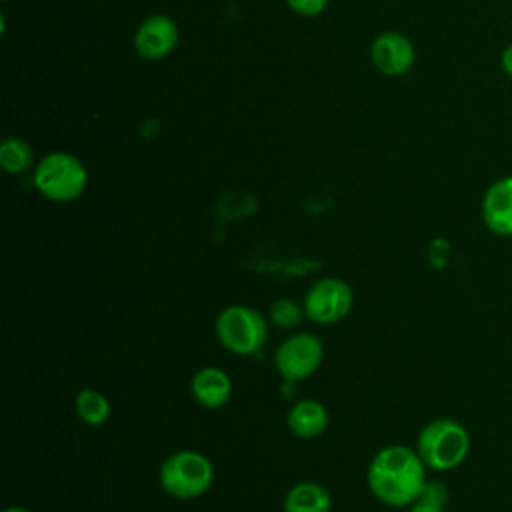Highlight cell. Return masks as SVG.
<instances>
[{"label":"cell","mask_w":512,"mask_h":512,"mask_svg":"<svg viewBox=\"0 0 512 512\" xmlns=\"http://www.w3.org/2000/svg\"><path fill=\"white\" fill-rule=\"evenodd\" d=\"M416 452L434 472L454 470L470 452V434L454 418H434L418 432Z\"/></svg>","instance_id":"cell-2"},{"label":"cell","mask_w":512,"mask_h":512,"mask_svg":"<svg viewBox=\"0 0 512 512\" xmlns=\"http://www.w3.org/2000/svg\"><path fill=\"white\" fill-rule=\"evenodd\" d=\"M306 318L316 324H334L348 316L354 306V292L342 278L316 280L302 300Z\"/></svg>","instance_id":"cell-7"},{"label":"cell","mask_w":512,"mask_h":512,"mask_svg":"<svg viewBox=\"0 0 512 512\" xmlns=\"http://www.w3.org/2000/svg\"><path fill=\"white\" fill-rule=\"evenodd\" d=\"M178 42V28L176 24L162 14H154L144 20L136 32V50L146 60L164 58L174 50Z\"/></svg>","instance_id":"cell-10"},{"label":"cell","mask_w":512,"mask_h":512,"mask_svg":"<svg viewBox=\"0 0 512 512\" xmlns=\"http://www.w3.org/2000/svg\"><path fill=\"white\" fill-rule=\"evenodd\" d=\"M482 222L496 234L510 238L512 236V176H504L488 186L482 196Z\"/></svg>","instance_id":"cell-8"},{"label":"cell","mask_w":512,"mask_h":512,"mask_svg":"<svg viewBox=\"0 0 512 512\" xmlns=\"http://www.w3.org/2000/svg\"><path fill=\"white\" fill-rule=\"evenodd\" d=\"M2 512H32V510H28V508H24V506H8V508H4Z\"/></svg>","instance_id":"cell-20"},{"label":"cell","mask_w":512,"mask_h":512,"mask_svg":"<svg viewBox=\"0 0 512 512\" xmlns=\"http://www.w3.org/2000/svg\"><path fill=\"white\" fill-rule=\"evenodd\" d=\"M426 480V464L416 450L402 444L378 450L366 472L374 498L392 508H408L422 492Z\"/></svg>","instance_id":"cell-1"},{"label":"cell","mask_w":512,"mask_h":512,"mask_svg":"<svg viewBox=\"0 0 512 512\" xmlns=\"http://www.w3.org/2000/svg\"><path fill=\"white\" fill-rule=\"evenodd\" d=\"M218 342L238 356H252L260 352L268 340L266 318L244 304H232L224 308L214 322Z\"/></svg>","instance_id":"cell-4"},{"label":"cell","mask_w":512,"mask_h":512,"mask_svg":"<svg viewBox=\"0 0 512 512\" xmlns=\"http://www.w3.org/2000/svg\"><path fill=\"white\" fill-rule=\"evenodd\" d=\"M500 62H502V68H504V72L512 78V44L502 52V58H500Z\"/></svg>","instance_id":"cell-19"},{"label":"cell","mask_w":512,"mask_h":512,"mask_svg":"<svg viewBox=\"0 0 512 512\" xmlns=\"http://www.w3.org/2000/svg\"><path fill=\"white\" fill-rule=\"evenodd\" d=\"M192 398L208 410L222 408L232 396V380L228 374L216 366H206L194 372L190 380Z\"/></svg>","instance_id":"cell-11"},{"label":"cell","mask_w":512,"mask_h":512,"mask_svg":"<svg viewBox=\"0 0 512 512\" xmlns=\"http://www.w3.org/2000/svg\"><path fill=\"white\" fill-rule=\"evenodd\" d=\"M32 148L22 138H8L0 146V164L8 174H22L32 166Z\"/></svg>","instance_id":"cell-15"},{"label":"cell","mask_w":512,"mask_h":512,"mask_svg":"<svg viewBox=\"0 0 512 512\" xmlns=\"http://www.w3.org/2000/svg\"><path fill=\"white\" fill-rule=\"evenodd\" d=\"M372 62L374 66L388 76H400L408 72L414 64V46L400 32H384L372 44Z\"/></svg>","instance_id":"cell-9"},{"label":"cell","mask_w":512,"mask_h":512,"mask_svg":"<svg viewBox=\"0 0 512 512\" xmlns=\"http://www.w3.org/2000/svg\"><path fill=\"white\" fill-rule=\"evenodd\" d=\"M74 410L78 418L88 426H102L108 422L112 414V406L108 398L94 388H82L74 396Z\"/></svg>","instance_id":"cell-14"},{"label":"cell","mask_w":512,"mask_h":512,"mask_svg":"<svg viewBox=\"0 0 512 512\" xmlns=\"http://www.w3.org/2000/svg\"><path fill=\"white\" fill-rule=\"evenodd\" d=\"M324 360L322 340L312 332H296L280 342L274 352V366L288 382L310 378Z\"/></svg>","instance_id":"cell-6"},{"label":"cell","mask_w":512,"mask_h":512,"mask_svg":"<svg viewBox=\"0 0 512 512\" xmlns=\"http://www.w3.org/2000/svg\"><path fill=\"white\" fill-rule=\"evenodd\" d=\"M284 512H330L332 496L318 482H298L284 496Z\"/></svg>","instance_id":"cell-13"},{"label":"cell","mask_w":512,"mask_h":512,"mask_svg":"<svg viewBox=\"0 0 512 512\" xmlns=\"http://www.w3.org/2000/svg\"><path fill=\"white\" fill-rule=\"evenodd\" d=\"M160 486L178 500H190L206 494L214 480L212 462L196 450H178L164 458L158 472Z\"/></svg>","instance_id":"cell-3"},{"label":"cell","mask_w":512,"mask_h":512,"mask_svg":"<svg viewBox=\"0 0 512 512\" xmlns=\"http://www.w3.org/2000/svg\"><path fill=\"white\" fill-rule=\"evenodd\" d=\"M448 490L440 480H426L418 498L408 506V512H446Z\"/></svg>","instance_id":"cell-17"},{"label":"cell","mask_w":512,"mask_h":512,"mask_svg":"<svg viewBox=\"0 0 512 512\" xmlns=\"http://www.w3.org/2000/svg\"><path fill=\"white\" fill-rule=\"evenodd\" d=\"M88 184L84 164L68 152H52L44 156L34 170L36 190L52 202L76 200Z\"/></svg>","instance_id":"cell-5"},{"label":"cell","mask_w":512,"mask_h":512,"mask_svg":"<svg viewBox=\"0 0 512 512\" xmlns=\"http://www.w3.org/2000/svg\"><path fill=\"white\" fill-rule=\"evenodd\" d=\"M288 4L294 12L302 16H316L326 8L328 0H288Z\"/></svg>","instance_id":"cell-18"},{"label":"cell","mask_w":512,"mask_h":512,"mask_svg":"<svg viewBox=\"0 0 512 512\" xmlns=\"http://www.w3.org/2000/svg\"><path fill=\"white\" fill-rule=\"evenodd\" d=\"M306 318V312H304V306L298 304L296 300L292 298H276L270 308H268V320L280 328V330H292V328H298L302 324V320Z\"/></svg>","instance_id":"cell-16"},{"label":"cell","mask_w":512,"mask_h":512,"mask_svg":"<svg viewBox=\"0 0 512 512\" xmlns=\"http://www.w3.org/2000/svg\"><path fill=\"white\" fill-rule=\"evenodd\" d=\"M328 422H330V416L326 406L312 398L298 400L296 404H292V408L286 414L288 430L294 436L304 440L320 436L328 428Z\"/></svg>","instance_id":"cell-12"}]
</instances>
